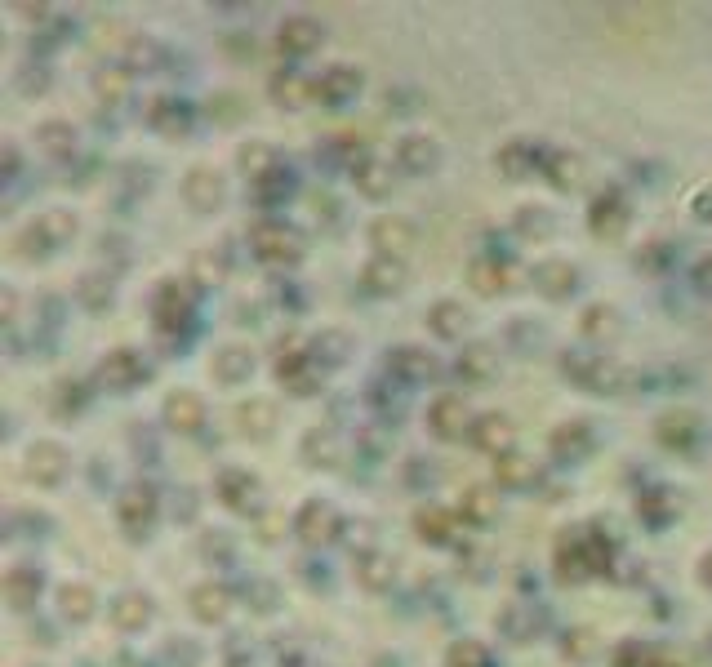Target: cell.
Here are the masks:
<instances>
[{"label":"cell","mask_w":712,"mask_h":667,"mask_svg":"<svg viewBox=\"0 0 712 667\" xmlns=\"http://www.w3.org/2000/svg\"><path fill=\"white\" fill-rule=\"evenodd\" d=\"M561 370L575 387H588V392H619L628 387V370L597 352H566L561 356Z\"/></svg>","instance_id":"obj_1"},{"label":"cell","mask_w":712,"mask_h":667,"mask_svg":"<svg viewBox=\"0 0 712 667\" xmlns=\"http://www.w3.org/2000/svg\"><path fill=\"white\" fill-rule=\"evenodd\" d=\"M250 250H254V258H259V263H267V267H294V263L303 258V241L290 232V227L263 223V227H254Z\"/></svg>","instance_id":"obj_2"},{"label":"cell","mask_w":712,"mask_h":667,"mask_svg":"<svg viewBox=\"0 0 712 667\" xmlns=\"http://www.w3.org/2000/svg\"><path fill=\"white\" fill-rule=\"evenodd\" d=\"M72 232H76V218L67 214V209H45V214L27 227V236L18 241V250L23 254H49V250H58V245L72 241Z\"/></svg>","instance_id":"obj_3"},{"label":"cell","mask_w":712,"mask_h":667,"mask_svg":"<svg viewBox=\"0 0 712 667\" xmlns=\"http://www.w3.org/2000/svg\"><path fill=\"white\" fill-rule=\"evenodd\" d=\"M370 245L379 258H392V263H401L405 254L414 250V223L401 214H383L370 223Z\"/></svg>","instance_id":"obj_4"},{"label":"cell","mask_w":712,"mask_h":667,"mask_svg":"<svg viewBox=\"0 0 712 667\" xmlns=\"http://www.w3.org/2000/svg\"><path fill=\"white\" fill-rule=\"evenodd\" d=\"M276 378H281V387L294 396H312L316 387H321L312 352H303V347H285V352L276 356Z\"/></svg>","instance_id":"obj_5"},{"label":"cell","mask_w":712,"mask_h":667,"mask_svg":"<svg viewBox=\"0 0 712 667\" xmlns=\"http://www.w3.org/2000/svg\"><path fill=\"white\" fill-rule=\"evenodd\" d=\"M294 530H299V539L308 543V547H325L334 534H339V512H334L330 503L312 499V503L299 507V516H294Z\"/></svg>","instance_id":"obj_6"},{"label":"cell","mask_w":712,"mask_h":667,"mask_svg":"<svg viewBox=\"0 0 712 667\" xmlns=\"http://www.w3.org/2000/svg\"><path fill=\"white\" fill-rule=\"evenodd\" d=\"M628 218H632V209H628V201H623L619 192L597 196L592 209H588V227L601 236V241H615V236L628 232Z\"/></svg>","instance_id":"obj_7"},{"label":"cell","mask_w":712,"mask_h":667,"mask_svg":"<svg viewBox=\"0 0 712 667\" xmlns=\"http://www.w3.org/2000/svg\"><path fill=\"white\" fill-rule=\"evenodd\" d=\"M428 427L441 436V441H454V436H463V427H468V401H463L459 392L437 396V401L428 405Z\"/></svg>","instance_id":"obj_8"},{"label":"cell","mask_w":712,"mask_h":667,"mask_svg":"<svg viewBox=\"0 0 712 667\" xmlns=\"http://www.w3.org/2000/svg\"><path fill=\"white\" fill-rule=\"evenodd\" d=\"M183 196L192 209H201V214H210V209L223 205V174L210 165H196L192 174L183 178Z\"/></svg>","instance_id":"obj_9"},{"label":"cell","mask_w":712,"mask_h":667,"mask_svg":"<svg viewBox=\"0 0 712 667\" xmlns=\"http://www.w3.org/2000/svg\"><path fill=\"white\" fill-rule=\"evenodd\" d=\"M27 472H32L36 485H63L67 476V450L58 441H36L27 450Z\"/></svg>","instance_id":"obj_10"},{"label":"cell","mask_w":712,"mask_h":667,"mask_svg":"<svg viewBox=\"0 0 712 667\" xmlns=\"http://www.w3.org/2000/svg\"><path fill=\"white\" fill-rule=\"evenodd\" d=\"M276 45H281V54H290V58L312 54V49L321 45V23H316V18H308V14L285 18L281 32H276Z\"/></svg>","instance_id":"obj_11"},{"label":"cell","mask_w":712,"mask_h":667,"mask_svg":"<svg viewBox=\"0 0 712 667\" xmlns=\"http://www.w3.org/2000/svg\"><path fill=\"white\" fill-rule=\"evenodd\" d=\"M98 378H103L107 387H134V383H143V356L130 352V347H116V352H107L103 356V365H98Z\"/></svg>","instance_id":"obj_12"},{"label":"cell","mask_w":712,"mask_h":667,"mask_svg":"<svg viewBox=\"0 0 712 667\" xmlns=\"http://www.w3.org/2000/svg\"><path fill=\"white\" fill-rule=\"evenodd\" d=\"M214 490H219V499L227 507H236V512H250V507L259 503V476L241 472V467H227L219 481H214Z\"/></svg>","instance_id":"obj_13"},{"label":"cell","mask_w":712,"mask_h":667,"mask_svg":"<svg viewBox=\"0 0 712 667\" xmlns=\"http://www.w3.org/2000/svg\"><path fill=\"white\" fill-rule=\"evenodd\" d=\"M512 436H517V427H512V418H503V414H481L477 423H472V445L494 454V459L512 450Z\"/></svg>","instance_id":"obj_14"},{"label":"cell","mask_w":712,"mask_h":667,"mask_svg":"<svg viewBox=\"0 0 712 667\" xmlns=\"http://www.w3.org/2000/svg\"><path fill=\"white\" fill-rule=\"evenodd\" d=\"M352 183H356V192H361V196H370V201H383V196L392 192V165L379 161V156H356Z\"/></svg>","instance_id":"obj_15"},{"label":"cell","mask_w":712,"mask_h":667,"mask_svg":"<svg viewBox=\"0 0 712 667\" xmlns=\"http://www.w3.org/2000/svg\"><path fill=\"white\" fill-rule=\"evenodd\" d=\"M152 316H156V325H161V330H178V325L192 316V298H187V290L178 281H165L161 290H156Z\"/></svg>","instance_id":"obj_16"},{"label":"cell","mask_w":712,"mask_h":667,"mask_svg":"<svg viewBox=\"0 0 712 667\" xmlns=\"http://www.w3.org/2000/svg\"><path fill=\"white\" fill-rule=\"evenodd\" d=\"M468 285L477 294H499V290H508V285H517V267L503 263V258H477V263L468 267Z\"/></svg>","instance_id":"obj_17"},{"label":"cell","mask_w":712,"mask_h":667,"mask_svg":"<svg viewBox=\"0 0 712 667\" xmlns=\"http://www.w3.org/2000/svg\"><path fill=\"white\" fill-rule=\"evenodd\" d=\"M210 374L219 378V383H241V378L254 374V352L241 343H227L210 356Z\"/></svg>","instance_id":"obj_18"},{"label":"cell","mask_w":712,"mask_h":667,"mask_svg":"<svg viewBox=\"0 0 712 667\" xmlns=\"http://www.w3.org/2000/svg\"><path fill=\"white\" fill-rule=\"evenodd\" d=\"M579 285V272L566 263V258H548V263L534 267V290L548 298H566Z\"/></svg>","instance_id":"obj_19"},{"label":"cell","mask_w":712,"mask_h":667,"mask_svg":"<svg viewBox=\"0 0 712 667\" xmlns=\"http://www.w3.org/2000/svg\"><path fill=\"white\" fill-rule=\"evenodd\" d=\"M437 156H441V147H437V138H428V134H405L397 143V165L410 169V174H428V169L437 165Z\"/></svg>","instance_id":"obj_20"},{"label":"cell","mask_w":712,"mask_h":667,"mask_svg":"<svg viewBox=\"0 0 712 667\" xmlns=\"http://www.w3.org/2000/svg\"><path fill=\"white\" fill-rule=\"evenodd\" d=\"M192 614L201 623H227V614H232V592H227L223 583L192 587Z\"/></svg>","instance_id":"obj_21"},{"label":"cell","mask_w":712,"mask_h":667,"mask_svg":"<svg viewBox=\"0 0 712 667\" xmlns=\"http://www.w3.org/2000/svg\"><path fill=\"white\" fill-rule=\"evenodd\" d=\"M165 423L174 432H196L205 423V401L196 392H170L165 396Z\"/></svg>","instance_id":"obj_22"},{"label":"cell","mask_w":712,"mask_h":667,"mask_svg":"<svg viewBox=\"0 0 712 667\" xmlns=\"http://www.w3.org/2000/svg\"><path fill=\"white\" fill-rule=\"evenodd\" d=\"M276 423H281V414H276L272 401H245L241 410H236V427H241L250 441H267V436L276 432Z\"/></svg>","instance_id":"obj_23"},{"label":"cell","mask_w":712,"mask_h":667,"mask_svg":"<svg viewBox=\"0 0 712 667\" xmlns=\"http://www.w3.org/2000/svg\"><path fill=\"white\" fill-rule=\"evenodd\" d=\"M472 325V316L463 312V303H454V298H441V303H432L428 312V330L437 338H463Z\"/></svg>","instance_id":"obj_24"},{"label":"cell","mask_w":712,"mask_h":667,"mask_svg":"<svg viewBox=\"0 0 712 667\" xmlns=\"http://www.w3.org/2000/svg\"><path fill=\"white\" fill-rule=\"evenodd\" d=\"M116 516H121L130 530H138V525H147L156 516V494L152 485H130V490L121 494V503H116Z\"/></svg>","instance_id":"obj_25"},{"label":"cell","mask_w":712,"mask_h":667,"mask_svg":"<svg viewBox=\"0 0 712 667\" xmlns=\"http://www.w3.org/2000/svg\"><path fill=\"white\" fill-rule=\"evenodd\" d=\"M695 432H699V423H695V414L690 410L664 414L659 418V427H655L659 445H668V450H690V445H695Z\"/></svg>","instance_id":"obj_26"},{"label":"cell","mask_w":712,"mask_h":667,"mask_svg":"<svg viewBox=\"0 0 712 667\" xmlns=\"http://www.w3.org/2000/svg\"><path fill=\"white\" fill-rule=\"evenodd\" d=\"M356 89H361V72L339 63V67H330V72L316 81V98H321V103H348Z\"/></svg>","instance_id":"obj_27"},{"label":"cell","mask_w":712,"mask_h":667,"mask_svg":"<svg viewBox=\"0 0 712 667\" xmlns=\"http://www.w3.org/2000/svg\"><path fill=\"white\" fill-rule=\"evenodd\" d=\"M392 556H383V552H361L356 556V583L365 587V592H383V587H392Z\"/></svg>","instance_id":"obj_28"},{"label":"cell","mask_w":712,"mask_h":667,"mask_svg":"<svg viewBox=\"0 0 712 667\" xmlns=\"http://www.w3.org/2000/svg\"><path fill=\"white\" fill-rule=\"evenodd\" d=\"M388 370L410 378V383H419V378H437V361H432L428 352H419V347H397V352L388 356Z\"/></svg>","instance_id":"obj_29"},{"label":"cell","mask_w":712,"mask_h":667,"mask_svg":"<svg viewBox=\"0 0 712 667\" xmlns=\"http://www.w3.org/2000/svg\"><path fill=\"white\" fill-rule=\"evenodd\" d=\"M112 619L121 632H143V627L152 623V601H147L143 592H125L121 601L112 605Z\"/></svg>","instance_id":"obj_30"},{"label":"cell","mask_w":712,"mask_h":667,"mask_svg":"<svg viewBox=\"0 0 712 667\" xmlns=\"http://www.w3.org/2000/svg\"><path fill=\"white\" fill-rule=\"evenodd\" d=\"M316 98V81H303V76H294V72H281V76H272V103H281V107H308Z\"/></svg>","instance_id":"obj_31"},{"label":"cell","mask_w":712,"mask_h":667,"mask_svg":"<svg viewBox=\"0 0 712 667\" xmlns=\"http://www.w3.org/2000/svg\"><path fill=\"white\" fill-rule=\"evenodd\" d=\"M454 370H459L463 383H490L494 374V352L486 343H468L459 352V361H454Z\"/></svg>","instance_id":"obj_32"},{"label":"cell","mask_w":712,"mask_h":667,"mask_svg":"<svg viewBox=\"0 0 712 667\" xmlns=\"http://www.w3.org/2000/svg\"><path fill=\"white\" fill-rule=\"evenodd\" d=\"M361 285L365 290H374V294H392V290H401L405 285V267L392 263V258H370L365 272H361Z\"/></svg>","instance_id":"obj_33"},{"label":"cell","mask_w":712,"mask_h":667,"mask_svg":"<svg viewBox=\"0 0 712 667\" xmlns=\"http://www.w3.org/2000/svg\"><path fill=\"white\" fill-rule=\"evenodd\" d=\"M494 481H499L503 490H526V485L534 481V463L517 450L499 454V459H494Z\"/></svg>","instance_id":"obj_34"},{"label":"cell","mask_w":712,"mask_h":667,"mask_svg":"<svg viewBox=\"0 0 712 667\" xmlns=\"http://www.w3.org/2000/svg\"><path fill=\"white\" fill-rule=\"evenodd\" d=\"M36 596H41V574H36V570L18 565V570L5 574V601L14 605V610H27V605H36Z\"/></svg>","instance_id":"obj_35"},{"label":"cell","mask_w":712,"mask_h":667,"mask_svg":"<svg viewBox=\"0 0 712 667\" xmlns=\"http://www.w3.org/2000/svg\"><path fill=\"white\" fill-rule=\"evenodd\" d=\"M36 147H41L45 156H54V161H63V156L76 152V129L67 121H45L36 129Z\"/></svg>","instance_id":"obj_36"},{"label":"cell","mask_w":712,"mask_h":667,"mask_svg":"<svg viewBox=\"0 0 712 667\" xmlns=\"http://www.w3.org/2000/svg\"><path fill=\"white\" fill-rule=\"evenodd\" d=\"M494 512H499V499H494L490 485H468V490L459 494V516H463V521L486 525Z\"/></svg>","instance_id":"obj_37"},{"label":"cell","mask_w":712,"mask_h":667,"mask_svg":"<svg viewBox=\"0 0 712 667\" xmlns=\"http://www.w3.org/2000/svg\"><path fill=\"white\" fill-rule=\"evenodd\" d=\"M494 169H499V178H526L530 169H534V152H530V143H503L499 152H494Z\"/></svg>","instance_id":"obj_38"},{"label":"cell","mask_w":712,"mask_h":667,"mask_svg":"<svg viewBox=\"0 0 712 667\" xmlns=\"http://www.w3.org/2000/svg\"><path fill=\"white\" fill-rule=\"evenodd\" d=\"M236 161H241V169L254 178V183H263V178L281 174V169H276V152H272L267 143H245L241 152H236Z\"/></svg>","instance_id":"obj_39"},{"label":"cell","mask_w":712,"mask_h":667,"mask_svg":"<svg viewBox=\"0 0 712 667\" xmlns=\"http://www.w3.org/2000/svg\"><path fill=\"white\" fill-rule=\"evenodd\" d=\"M579 330H583V338H592V343H601V338H615L619 334V312H615V307H606V303H592L588 312H583Z\"/></svg>","instance_id":"obj_40"},{"label":"cell","mask_w":712,"mask_h":667,"mask_svg":"<svg viewBox=\"0 0 712 667\" xmlns=\"http://www.w3.org/2000/svg\"><path fill=\"white\" fill-rule=\"evenodd\" d=\"M58 610H63V619L85 623L89 614H94V587H85V583H67L63 592H58Z\"/></svg>","instance_id":"obj_41"},{"label":"cell","mask_w":712,"mask_h":667,"mask_svg":"<svg viewBox=\"0 0 712 667\" xmlns=\"http://www.w3.org/2000/svg\"><path fill=\"white\" fill-rule=\"evenodd\" d=\"M543 174L552 178V187H579L583 183V161L575 152H552L543 161Z\"/></svg>","instance_id":"obj_42"},{"label":"cell","mask_w":712,"mask_h":667,"mask_svg":"<svg viewBox=\"0 0 712 667\" xmlns=\"http://www.w3.org/2000/svg\"><path fill=\"white\" fill-rule=\"evenodd\" d=\"M414 530H419V539H428V543H445L450 539V530H454V516L445 512V507H419Z\"/></svg>","instance_id":"obj_43"},{"label":"cell","mask_w":712,"mask_h":667,"mask_svg":"<svg viewBox=\"0 0 712 667\" xmlns=\"http://www.w3.org/2000/svg\"><path fill=\"white\" fill-rule=\"evenodd\" d=\"M552 454H557V459H570V454H583L588 450V423H583V418H575V423H561L557 432H552Z\"/></svg>","instance_id":"obj_44"},{"label":"cell","mask_w":712,"mask_h":667,"mask_svg":"<svg viewBox=\"0 0 712 667\" xmlns=\"http://www.w3.org/2000/svg\"><path fill=\"white\" fill-rule=\"evenodd\" d=\"M94 94L103 98V103H121L125 94H130V72L125 67H98L94 72Z\"/></svg>","instance_id":"obj_45"},{"label":"cell","mask_w":712,"mask_h":667,"mask_svg":"<svg viewBox=\"0 0 712 667\" xmlns=\"http://www.w3.org/2000/svg\"><path fill=\"white\" fill-rule=\"evenodd\" d=\"M147 116H152V125L161 129L165 138H178L187 129V112L174 103V98H156V103L147 107Z\"/></svg>","instance_id":"obj_46"},{"label":"cell","mask_w":712,"mask_h":667,"mask_svg":"<svg viewBox=\"0 0 712 667\" xmlns=\"http://www.w3.org/2000/svg\"><path fill=\"white\" fill-rule=\"evenodd\" d=\"M312 361H321V365H339V361H348V334H339V330L316 334V343H312Z\"/></svg>","instance_id":"obj_47"},{"label":"cell","mask_w":712,"mask_h":667,"mask_svg":"<svg viewBox=\"0 0 712 667\" xmlns=\"http://www.w3.org/2000/svg\"><path fill=\"white\" fill-rule=\"evenodd\" d=\"M303 459H308L312 467H316V463H334V459H339L334 432H308V436H303Z\"/></svg>","instance_id":"obj_48"},{"label":"cell","mask_w":712,"mask_h":667,"mask_svg":"<svg viewBox=\"0 0 712 667\" xmlns=\"http://www.w3.org/2000/svg\"><path fill=\"white\" fill-rule=\"evenodd\" d=\"M81 298H85L89 312H103V307H112V285H107V276H98V272L81 276Z\"/></svg>","instance_id":"obj_49"},{"label":"cell","mask_w":712,"mask_h":667,"mask_svg":"<svg viewBox=\"0 0 712 667\" xmlns=\"http://www.w3.org/2000/svg\"><path fill=\"white\" fill-rule=\"evenodd\" d=\"M450 667H490V650L481 641H454L450 645Z\"/></svg>","instance_id":"obj_50"},{"label":"cell","mask_w":712,"mask_h":667,"mask_svg":"<svg viewBox=\"0 0 712 667\" xmlns=\"http://www.w3.org/2000/svg\"><path fill=\"white\" fill-rule=\"evenodd\" d=\"M192 281L196 285H219L223 281V258L210 254V250L192 254Z\"/></svg>","instance_id":"obj_51"},{"label":"cell","mask_w":712,"mask_h":667,"mask_svg":"<svg viewBox=\"0 0 712 667\" xmlns=\"http://www.w3.org/2000/svg\"><path fill=\"white\" fill-rule=\"evenodd\" d=\"M517 227H521V232H526V236H548V227H552V214H548V209H543V205H526V209H521V214H517Z\"/></svg>","instance_id":"obj_52"},{"label":"cell","mask_w":712,"mask_h":667,"mask_svg":"<svg viewBox=\"0 0 712 667\" xmlns=\"http://www.w3.org/2000/svg\"><path fill=\"white\" fill-rule=\"evenodd\" d=\"M561 650H566V659L583 663V659H588V650H592V632H583V627H579V632H570L566 641H561Z\"/></svg>","instance_id":"obj_53"},{"label":"cell","mask_w":712,"mask_h":667,"mask_svg":"<svg viewBox=\"0 0 712 667\" xmlns=\"http://www.w3.org/2000/svg\"><path fill=\"white\" fill-rule=\"evenodd\" d=\"M664 254H668V250H664V245H659V241H655V245H646V250H637V267H646V272H659V263H664Z\"/></svg>","instance_id":"obj_54"},{"label":"cell","mask_w":712,"mask_h":667,"mask_svg":"<svg viewBox=\"0 0 712 667\" xmlns=\"http://www.w3.org/2000/svg\"><path fill=\"white\" fill-rule=\"evenodd\" d=\"M690 209H695L699 223H712V187H699L695 201H690Z\"/></svg>","instance_id":"obj_55"},{"label":"cell","mask_w":712,"mask_h":667,"mask_svg":"<svg viewBox=\"0 0 712 667\" xmlns=\"http://www.w3.org/2000/svg\"><path fill=\"white\" fill-rule=\"evenodd\" d=\"M641 512H650V521H668V499H664V494H650V499L646 503H641Z\"/></svg>","instance_id":"obj_56"},{"label":"cell","mask_w":712,"mask_h":667,"mask_svg":"<svg viewBox=\"0 0 712 667\" xmlns=\"http://www.w3.org/2000/svg\"><path fill=\"white\" fill-rule=\"evenodd\" d=\"M18 14H27V18H32V23H45L49 5H18Z\"/></svg>","instance_id":"obj_57"},{"label":"cell","mask_w":712,"mask_h":667,"mask_svg":"<svg viewBox=\"0 0 712 667\" xmlns=\"http://www.w3.org/2000/svg\"><path fill=\"white\" fill-rule=\"evenodd\" d=\"M14 169H18V147L5 143V174H14Z\"/></svg>","instance_id":"obj_58"},{"label":"cell","mask_w":712,"mask_h":667,"mask_svg":"<svg viewBox=\"0 0 712 667\" xmlns=\"http://www.w3.org/2000/svg\"><path fill=\"white\" fill-rule=\"evenodd\" d=\"M699 579H704V583L712 587V552L704 556V561H699Z\"/></svg>","instance_id":"obj_59"},{"label":"cell","mask_w":712,"mask_h":667,"mask_svg":"<svg viewBox=\"0 0 712 667\" xmlns=\"http://www.w3.org/2000/svg\"><path fill=\"white\" fill-rule=\"evenodd\" d=\"M699 285H712V258H704V263H699Z\"/></svg>","instance_id":"obj_60"},{"label":"cell","mask_w":712,"mask_h":667,"mask_svg":"<svg viewBox=\"0 0 712 667\" xmlns=\"http://www.w3.org/2000/svg\"><path fill=\"white\" fill-rule=\"evenodd\" d=\"M276 516H281V512H267V521H263V534H276V530H281V521H276Z\"/></svg>","instance_id":"obj_61"}]
</instances>
